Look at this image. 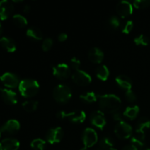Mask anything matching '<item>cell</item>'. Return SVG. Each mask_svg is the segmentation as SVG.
<instances>
[{
    "label": "cell",
    "instance_id": "obj_1",
    "mask_svg": "<svg viewBox=\"0 0 150 150\" xmlns=\"http://www.w3.org/2000/svg\"><path fill=\"white\" fill-rule=\"evenodd\" d=\"M98 101L100 111L103 113L114 114L121 107V100L115 95H98Z\"/></svg>",
    "mask_w": 150,
    "mask_h": 150
},
{
    "label": "cell",
    "instance_id": "obj_2",
    "mask_svg": "<svg viewBox=\"0 0 150 150\" xmlns=\"http://www.w3.org/2000/svg\"><path fill=\"white\" fill-rule=\"evenodd\" d=\"M18 89L21 95L24 98H32L39 92L40 85L34 79H23L19 83Z\"/></svg>",
    "mask_w": 150,
    "mask_h": 150
},
{
    "label": "cell",
    "instance_id": "obj_3",
    "mask_svg": "<svg viewBox=\"0 0 150 150\" xmlns=\"http://www.w3.org/2000/svg\"><path fill=\"white\" fill-rule=\"evenodd\" d=\"M53 97L57 103H66L72 98V91L65 84H59L53 91Z\"/></svg>",
    "mask_w": 150,
    "mask_h": 150
},
{
    "label": "cell",
    "instance_id": "obj_4",
    "mask_svg": "<svg viewBox=\"0 0 150 150\" xmlns=\"http://www.w3.org/2000/svg\"><path fill=\"white\" fill-rule=\"evenodd\" d=\"M116 136L120 139H127L133 134V128L128 123L122 121L118 122L114 128Z\"/></svg>",
    "mask_w": 150,
    "mask_h": 150
},
{
    "label": "cell",
    "instance_id": "obj_5",
    "mask_svg": "<svg viewBox=\"0 0 150 150\" xmlns=\"http://www.w3.org/2000/svg\"><path fill=\"white\" fill-rule=\"evenodd\" d=\"M150 128V120L146 117H142L138 121L136 127V134L134 137L144 141L145 133Z\"/></svg>",
    "mask_w": 150,
    "mask_h": 150
},
{
    "label": "cell",
    "instance_id": "obj_6",
    "mask_svg": "<svg viewBox=\"0 0 150 150\" xmlns=\"http://www.w3.org/2000/svg\"><path fill=\"white\" fill-rule=\"evenodd\" d=\"M82 141L85 147L90 148L93 146L98 141L96 131L92 128H86L82 133Z\"/></svg>",
    "mask_w": 150,
    "mask_h": 150
},
{
    "label": "cell",
    "instance_id": "obj_7",
    "mask_svg": "<svg viewBox=\"0 0 150 150\" xmlns=\"http://www.w3.org/2000/svg\"><path fill=\"white\" fill-rule=\"evenodd\" d=\"M72 79L76 84L80 86H86L92 82V78L83 70H78L75 71L72 76Z\"/></svg>",
    "mask_w": 150,
    "mask_h": 150
},
{
    "label": "cell",
    "instance_id": "obj_8",
    "mask_svg": "<svg viewBox=\"0 0 150 150\" xmlns=\"http://www.w3.org/2000/svg\"><path fill=\"white\" fill-rule=\"evenodd\" d=\"M64 133L62 127H57L51 128L47 131L45 135V140L51 144L59 143L62 139Z\"/></svg>",
    "mask_w": 150,
    "mask_h": 150
},
{
    "label": "cell",
    "instance_id": "obj_9",
    "mask_svg": "<svg viewBox=\"0 0 150 150\" xmlns=\"http://www.w3.org/2000/svg\"><path fill=\"white\" fill-rule=\"evenodd\" d=\"M53 75L59 80H66L70 76V68L67 64L62 63L52 67Z\"/></svg>",
    "mask_w": 150,
    "mask_h": 150
},
{
    "label": "cell",
    "instance_id": "obj_10",
    "mask_svg": "<svg viewBox=\"0 0 150 150\" xmlns=\"http://www.w3.org/2000/svg\"><path fill=\"white\" fill-rule=\"evenodd\" d=\"M1 81L6 87L13 89L19 86L21 81L14 73H5L1 76Z\"/></svg>",
    "mask_w": 150,
    "mask_h": 150
},
{
    "label": "cell",
    "instance_id": "obj_11",
    "mask_svg": "<svg viewBox=\"0 0 150 150\" xmlns=\"http://www.w3.org/2000/svg\"><path fill=\"white\" fill-rule=\"evenodd\" d=\"M90 121L95 127L101 130L106 125V120L104 117V113L101 111H94L90 116Z\"/></svg>",
    "mask_w": 150,
    "mask_h": 150
},
{
    "label": "cell",
    "instance_id": "obj_12",
    "mask_svg": "<svg viewBox=\"0 0 150 150\" xmlns=\"http://www.w3.org/2000/svg\"><path fill=\"white\" fill-rule=\"evenodd\" d=\"M117 13L122 18L128 17L133 13V5L127 1H122L117 4Z\"/></svg>",
    "mask_w": 150,
    "mask_h": 150
},
{
    "label": "cell",
    "instance_id": "obj_13",
    "mask_svg": "<svg viewBox=\"0 0 150 150\" xmlns=\"http://www.w3.org/2000/svg\"><path fill=\"white\" fill-rule=\"evenodd\" d=\"M20 127L18 121L16 120H10L0 127V131L6 134L13 135L18 131Z\"/></svg>",
    "mask_w": 150,
    "mask_h": 150
},
{
    "label": "cell",
    "instance_id": "obj_14",
    "mask_svg": "<svg viewBox=\"0 0 150 150\" xmlns=\"http://www.w3.org/2000/svg\"><path fill=\"white\" fill-rule=\"evenodd\" d=\"M14 10V6L7 0L0 1V19L6 20L10 16Z\"/></svg>",
    "mask_w": 150,
    "mask_h": 150
},
{
    "label": "cell",
    "instance_id": "obj_15",
    "mask_svg": "<svg viewBox=\"0 0 150 150\" xmlns=\"http://www.w3.org/2000/svg\"><path fill=\"white\" fill-rule=\"evenodd\" d=\"M3 100L9 105H15L18 103V97L15 92L8 89H0Z\"/></svg>",
    "mask_w": 150,
    "mask_h": 150
},
{
    "label": "cell",
    "instance_id": "obj_16",
    "mask_svg": "<svg viewBox=\"0 0 150 150\" xmlns=\"http://www.w3.org/2000/svg\"><path fill=\"white\" fill-rule=\"evenodd\" d=\"M20 143L16 139L7 138L0 142V150H18Z\"/></svg>",
    "mask_w": 150,
    "mask_h": 150
},
{
    "label": "cell",
    "instance_id": "obj_17",
    "mask_svg": "<svg viewBox=\"0 0 150 150\" xmlns=\"http://www.w3.org/2000/svg\"><path fill=\"white\" fill-rule=\"evenodd\" d=\"M66 119L75 124H81V123H83L86 120V114L84 111L81 110H76L73 112L67 113Z\"/></svg>",
    "mask_w": 150,
    "mask_h": 150
},
{
    "label": "cell",
    "instance_id": "obj_18",
    "mask_svg": "<svg viewBox=\"0 0 150 150\" xmlns=\"http://www.w3.org/2000/svg\"><path fill=\"white\" fill-rule=\"evenodd\" d=\"M89 59L95 64H100L104 58V54L100 48H92L88 53Z\"/></svg>",
    "mask_w": 150,
    "mask_h": 150
},
{
    "label": "cell",
    "instance_id": "obj_19",
    "mask_svg": "<svg viewBox=\"0 0 150 150\" xmlns=\"http://www.w3.org/2000/svg\"><path fill=\"white\" fill-rule=\"evenodd\" d=\"M0 45L7 52L13 53L16 51V44L13 39L7 37H2L0 38Z\"/></svg>",
    "mask_w": 150,
    "mask_h": 150
},
{
    "label": "cell",
    "instance_id": "obj_20",
    "mask_svg": "<svg viewBox=\"0 0 150 150\" xmlns=\"http://www.w3.org/2000/svg\"><path fill=\"white\" fill-rule=\"evenodd\" d=\"M116 82L120 87L125 91L130 90L132 88V81L128 76L125 75H120L116 78Z\"/></svg>",
    "mask_w": 150,
    "mask_h": 150
},
{
    "label": "cell",
    "instance_id": "obj_21",
    "mask_svg": "<svg viewBox=\"0 0 150 150\" xmlns=\"http://www.w3.org/2000/svg\"><path fill=\"white\" fill-rule=\"evenodd\" d=\"M98 148L100 150H117L114 148V141L109 136H105L101 139Z\"/></svg>",
    "mask_w": 150,
    "mask_h": 150
},
{
    "label": "cell",
    "instance_id": "obj_22",
    "mask_svg": "<svg viewBox=\"0 0 150 150\" xmlns=\"http://www.w3.org/2000/svg\"><path fill=\"white\" fill-rule=\"evenodd\" d=\"M26 36L34 40H41L43 38L42 32L38 28L32 26L26 30Z\"/></svg>",
    "mask_w": 150,
    "mask_h": 150
},
{
    "label": "cell",
    "instance_id": "obj_23",
    "mask_svg": "<svg viewBox=\"0 0 150 150\" xmlns=\"http://www.w3.org/2000/svg\"><path fill=\"white\" fill-rule=\"evenodd\" d=\"M140 109L138 105H133V106L127 107L123 112V115L125 117L129 119L130 120H133L137 117L139 115V113Z\"/></svg>",
    "mask_w": 150,
    "mask_h": 150
},
{
    "label": "cell",
    "instance_id": "obj_24",
    "mask_svg": "<svg viewBox=\"0 0 150 150\" xmlns=\"http://www.w3.org/2000/svg\"><path fill=\"white\" fill-rule=\"evenodd\" d=\"M109 70H108V67L105 66V64H102L97 67L96 69V76L98 79L100 80L105 81L109 77Z\"/></svg>",
    "mask_w": 150,
    "mask_h": 150
},
{
    "label": "cell",
    "instance_id": "obj_25",
    "mask_svg": "<svg viewBox=\"0 0 150 150\" xmlns=\"http://www.w3.org/2000/svg\"><path fill=\"white\" fill-rule=\"evenodd\" d=\"M13 21L14 24L18 28H24L28 23L26 18L20 14L14 15L13 16Z\"/></svg>",
    "mask_w": 150,
    "mask_h": 150
},
{
    "label": "cell",
    "instance_id": "obj_26",
    "mask_svg": "<svg viewBox=\"0 0 150 150\" xmlns=\"http://www.w3.org/2000/svg\"><path fill=\"white\" fill-rule=\"evenodd\" d=\"M80 99L87 103H92L98 101V95L93 92H88L80 95Z\"/></svg>",
    "mask_w": 150,
    "mask_h": 150
},
{
    "label": "cell",
    "instance_id": "obj_27",
    "mask_svg": "<svg viewBox=\"0 0 150 150\" xmlns=\"http://www.w3.org/2000/svg\"><path fill=\"white\" fill-rule=\"evenodd\" d=\"M38 102L36 100H26L22 103V107L26 112H33L38 108Z\"/></svg>",
    "mask_w": 150,
    "mask_h": 150
},
{
    "label": "cell",
    "instance_id": "obj_28",
    "mask_svg": "<svg viewBox=\"0 0 150 150\" xmlns=\"http://www.w3.org/2000/svg\"><path fill=\"white\" fill-rule=\"evenodd\" d=\"M45 144L46 142L45 141L42 140L41 139H34L31 142V147L34 150H44L45 148Z\"/></svg>",
    "mask_w": 150,
    "mask_h": 150
},
{
    "label": "cell",
    "instance_id": "obj_29",
    "mask_svg": "<svg viewBox=\"0 0 150 150\" xmlns=\"http://www.w3.org/2000/svg\"><path fill=\"white\" fill-rule=\"evenodd\" d=\"M133 41L136 43V45H142V46H146L149 43V39L148 38V37L144 35H140L135 38Z\"/></svg>",
    "mask_w": 150,
    "mask_h": 150
},
{
    "label": "cell",
    "instance_id": "obj_30",
    "mask_svg": "<svg viewBox=\"0 0 150 150\" xmlns=\"http://www.w3.org/2000/svg\"><path fill=\"white\" fill-rule=\"evenodd\" d=\"M133 5L135 8L142 10V9L147 8L150 6V0H137L133 1Z\"/></svg>",
    "mask_w": 150,
    "mask_h": 150
},
{
    "label": "cell",
    "instance_id": "obj_31",
    "mask_svg": "<svg viewBox=\"0 0 150 150\" xmlns=\"http://www.w3.org/2000/svg\"><path fill=\"white\" fill-rule=\"evenodd\" d=\"M108 25H109V27L111 29H114V30H116V29H118L120 26V19L118 18L117 16H113L111 17H110V18L108 19Z\"/></svg>",
    "mask_w": 150,
    "mask_h": 150
},
{
    "label": "cell",
    "instance_id": "obj_32",
    "mask_svg": "<svg viewBox=\"0 0 150 150\" xmlns=\"http://www.w3.org/2000/svg\"><path fill=\"white\" fill-rule=\"evenodd\" d=\"M53 46V40L51 38H47L43 40L42 43V49L44 51H48Z\"/></svg>",
    "mask_w": 150,
    "mask_h": 150
},
{
    "label": "cell",
    "instance_id": "obj_33",
    "mask_svg": "<svg viewBox=\"0 0 150 150\" xmlns=\"http://www.w3.org/2000/svg\"><path fill=\"white\" fill-rule=\"evenodd\" d=\"M131 144L133 145L139 150H142L144 146V141H142L133 136L131 139Z\"/></svg>",
    "mask_w": 150,
    "mask_h": 150
},
{
    "label": "cell",
    "instance_id": "obj_34",
    "mask_svg": "<svg viewBox=\"0 0 150 150\" xmlns=\"http://www.w3.org/2000/svg\"><path fill=\"white\" fill-rule=\"evenodd\" d=\"M133 28V23L132 21H127L125 23V24L123 26L122 29V33L125 34V35H128L129 33H130V32L132 31Z\"/></svg>",
    "mask_w": 150,
    "mask_h": 150
},
{
    "label": "cell",
    "instance_id": "obj_35",
    "mask_svg": "<svg viewBox=\"0 0 150 150\" xmlns=\"http://www.w3.org/2000/svg\"><path fill=\"white\" fill-rule=\"evenodd\" d=\"M125 98L127 99V101L130 103H133L135 101H136L137 100V97H136V95L135 94L134 92L132 91V89L128 91H126L125 92Z\"/></svg>",
    "mask_w": 150,
    "mask_h": 150
},
{
    "label": "cell",
    "instance_id": "obj_36",
    "mask_svg": "<svg viewBox=\"0 0 150 150\" xmlns=\"http://www.w3.org/2000/svg\"><path fill=\"white\" fill-rule=\"evenodd\" d=\"M70 67H71L73 70H79V67H80L81 62H80V60L78 59L77 58H76V57H73V58H72L71 59H70Z\"/></svg>",
    "mask_w": 150,
    "mask_h": 150
},
{
    "label": "cell",
    "instance_id": "obj_37",
    "mask_svg": "<svg viewBox=\"0 0 150 150\" xmlns=\"http://www.w3.org/2000/svg\"><path fill=\"white\" fill-rule=\"evenodd\" d=\"M123 117H124L123 114H122L121 113L119 112V111H117V112L113 114V118H114V120H115V121L119 122L123 121Z\"/></svg>",
    "mask_w": 150,
    "mask_h": 150
},
{
    "label": "cell",
    "instance_id": "obj_38",
    "mask_svg": "<svg viewBox=\"0 0 150 150\" xmlns=\"http://www.w3.org/2000/svg\"><path fill=\"white\" fill-rule=\"evenodd\" d=\"M57 117L59 120H64L67 117V113L64 112V111H59L57 112Z\"/></svg>",
    "mask_w": 150,
    "mask_h": 150
},
{
    "label": "cell",
    "instance_id": "obj_39",
    "mask_svg": "<svg viewBox=\"0 0 150 150\" xmlns=\"http://www.w3.org/2000/svg\"><path fill=\"white\" fill-rule=\"evenodd\" d=\"M67 35L66 33H61L59 35L58 40L59 41V42H64V41L67 40Z\"/></svg>",
    "mask_w": 150,
    "mask_h": 150
},
{
    "label": "cell",
    "instance_id": "obj_40",
    "mask_svg": "<svg viewBox=\"0 0 150 150\" xmlns=\"http://www.w3.org/2000/svg\"><path fill=\"white\" fill-rule=\"evenodd\" d=\"M122 150H139L136 147H135L133 145H132L131 144L129 145H126L122 149Z\"/></svg>",
    "mask_w": 150,
    "mask_h": 150
},
{
    "label": "cell",
    "instance_id": "obj_41",
    "mask_svg": "<svg viewBox=\"0 0 150 150\" xmlns=\"http://www.w3.org/2000/svg\"><path fill=\"white\" fill-rule=\"evenodd\" d=\"M23 12H24L25 13H29V12L31 11L30 6H29V5H25L24 7H23Z\"/></svg>",
    "mask_w": 150,
    "mask_h": 150
},
{
    "label": "cell",
    "instance_id": "obj_42",
    "mask_svg": "<svg viewBox=\"0 0 150 150\" xmlns=\"http://www.w3.org/2000/svg\"><path fill=\"white\" fill-rule=\"evenodd\" d=\"M1 32H2V26H1V23H0V35H1Z\"/></svg>",
    "mask_w": 150,
    "mask_h": 150
},
{
    "label": "cell",
    "instance_id": "obj_43",
    "mask_svg": "<svg viewBox=\"0 0 150 150\" xmlns=\"http://www.w3.org/2000/svg\"><path fill=\"white\" fill-rule=\"evenodd\" d=\"M80 150H89V148H86V147H83V148H81V149Z\"/></svg>",
    "mask_w": 150,
    "mask_h": 150
},
{
    "label": "cell",
    "instance_id": "obj_44",
    "mask_svg": "<svg viewBox=\"0 0 150 150\" xmlns=\"http://www.w3.org/2000/svg\"><path fill=\"white\" fill-rule=\"evenodd\" d=\"M142 150H150V148H146V149H143Z\"/></svg>",
    "mask_w": 150,
    "mask_h": 150
},
{
    "label": "cell",
    "instance_id": "obj_45",
    "mask_svg": "<svg viewBox=\"0 0 150 150\" xmlns=\"http://www.w3.org/2000/svg\"><path fill=\"white\" fill-rule=\"evenodd\" d=\"M94 150H100V149L99 148H96V149H95Z\"/></svg>",
    "mask_w": 150,
    "mask_h": 150
},
{
    "label": "cell",
    "instance_id": "obj_46",
    "mask_svg": "<svg viewBox=\"0 0 150 150\" xmlns=\"http://www.w3.org/2000/svg\"><path fill=\"white\" fill-rule=\"evenodd\" d=\"M1 132L0 131V138H1Z\"/></svg>",
    "mask_w": 150,
    "mask_h": 150
},
{
    "label": "cell",
    "instance_id": "obj_47",
    "mask_svg": "<svg viewBox=\"0 0 150 150\" xmlns=\"http://www.w3.org/2000/svg\"><path fill=\"white\" fill-rule=\"evenodd\" d=\"M0 81H1V76H0Z\"/></svg>",
    "mask_w": 150,
    "mask_h": 150
}]
</instances>
